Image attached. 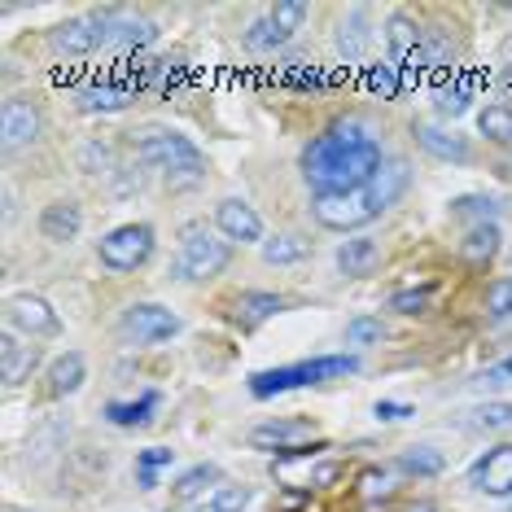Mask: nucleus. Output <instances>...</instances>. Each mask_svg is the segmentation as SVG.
<instances>
[{"mask_svg":"<svg viewBox=\"0 0 512 512\" xmlns=\"http://www.w3.org/2000/svg\"><path fill=\"white\" fill-rule=\"evenodd\" d=\"M215 228L237 246H263V219L246 197H224L215 206Z\"/></svg>","mask_w":512,"mask_h":512,"instance_id":"13","label":"nucleus"},{"mask_svg":"<svg viewBox=\"0 0 512 512\" xmlns=\"http://www.w3.org/2000/svg\"><path fill=\"white\" fill-rule=\"evenodd\" d=\"M377 263H381V246L372 237H364V232L346 237L342 246H337V267H342L346 276H368Z\"/></svg>","mask_w":512,"mask_h":512,"instance_id":"23","label":"nucleus"},{"mask_svg":"<svg viewBox=\"0 0 512 512\" xmlns=\"http://www.w3.org/2000/svg\"><path fill=\"white\" fill-rule=\"evenodd\" d=\"M451 66V40L442 31H425V71H442Z\"/></svg>","mask_w":512,"mask_h":512,"instance_id":"44","label":"nucleus"},{"mask_svg":"<svg viewBox=\"0 0 512 512\" xmlns=\"http://www.w3.org/2000/svg\"><path fill=\"white\" fill-rule=\"evenodd\" d=\"M110 22L114 14H79L66 18L62 27H53V53L62 57H88L110 44Z\"/></svg>","mask_w":512,"mask_h":512,"instance_id":"8","label":"nucleus"},{"mask_svg":"<svg viewBox=\"0 0 512 512\" xmlns=\"http://www.w3.org/2000/svg\"><path fill=\"white\" fill-rule=\"evenodd\" d=\"M469 101H473V79H460L456 88H442L438 92V114H442V119H460V114L469 110Z\"/></svg>","mask_w":512,"mask_h":512,"instance_id":"38","label":"nucleus"},{"mask_svg":"<svg viewBox=\"0 0 512 512\" xmlns=\"http://www.w3.org/2000/svg\"><path fill=\"white\" fill-rule=\"evenodd\" d=\"M5 329L22 333L27 342H40V337H57L62 333V316L53 311L49 298L40 294H14L5 302Z\"/></svg>","mask_w":512,"mask_h":512,"instance_id":"7","label":"nucleus"},{"mask_svg":"<svg viewBox=\"0 0 512 512\" xmlns=\"http://www.w3.org/2000/svg\"><path fill=\"white\" fill-rule=\"evenodd\" d=\"M372 49V18L368 9H351L337 22V53L346 57V66H359Z\"/></svg>","mask_w":512,"mask_h":512,"instance_id":"18","label":"nucleus"},{"mask_svg":"<svg viewBox=\"0 0 512 512\" xmlns=\"http://www.w3.org/2000/svg\"><path fill=\"white\" fill-rule=\"evenodd\" d=\"M407 189H412V162L407 158H381V167L372 171V180L364 184V193H368V202L377 206V215L390 211Z\"/></svg>","mask_w":512,"mask_h":512,"instance_id":"14","label":"nucleus"},{"mask_svg":"<svg viewBox=\"0 0 512 512\" xmlns=\"http://www.w3.org/2000/svg\"><path fill=\"white\" fill-rule=\"evenodd\" d=\"M9 512H22V508H9Z\"/></svg>","mask_w":512,"mask_h":512,"instance_id":"52","label":"nucleus"},{"mask_svg":"<svg viewBox=\"0 0 512 512\" xmlns=\"http://www.w3.org/2000/svg\"><path fill=\"white\" fill-rule=\"evenodd\" d=\"M473 425L477 429H491V434H499V429H512V403L504 399H486L482 407H473Z\"/></svg>","mask_w":512,"mask_h":512,"instance_id":"37","label":"nucleus"},{"mask_svg":"<svg viewBox=\"0 0 512 512\" xmlns=\"http://www.w3.org/2000/svg\"><path fill=\"white\" fill-rule=\"evenodd\" d=\"M281 44H289V36H285V31L276 27V22L267 18V14L254 18L250 27H246V49H254V53H276Z\"/></svg>","mask_w":512,"mask_h":512,"instance_id":"36","label":"nucleus"},{"mask_svg":"<svg viewBox=\"0 0 512 512\" xmlns=\"http://www.w3.org/2000/svg\"><path fill=\"white\" fill-rule=\"evenodd\" d=\"M311 254V246L302 237H294V232H276V237L263 241V263L272 267H289V263H302Z\"/></svg>","mask_w":512,"mask_h":512,"instance_id":"29","label":"nucleus"},{"mask_svg":"<svg viewBox=\"0 0 512 512\" xmlns=\"http://www.w3.org/2000/svg\"><path fill=\"white\" fill-rule=\"evenodd\" d=\"M189 512H215V508H211V499H206V504H197V508H189Z\"/></svg>","mask_w":512,"mask_h":512,"instance_id":"51","label":"nucleus"},{"mask_svg":"<svg viewBox=\"0 0 512 512\" xmlns=\"http://www.w3.org/2000/svg\"><path fill=\"white\" fill-rule=\"evenodd\" d=\"M84 381H88V364H84V355H79V351H66V355H57L49 364V394H53V399L75 394Z\"/></svg>","mask_w":512,"mask_h":512,"instance_id":"24","label":"nucleus"},{"mask_svg":"<svg viewBox=\"0 0 512 512\" xmlns=\"http://www.w3.org/2000/svg\"><path fill=\"white\" fill-rule=\"evenodd\" d=\"M337 477H342L337 464H316V469H311V486H333Z\"/></svg>","mask_w":512,"mask_h":512,"instance_id":"48","label":"nucleus"},{"mask_svg":"<svg viewBox=\"0 0 512 512\" xmlns=\"http://www.w3.org/2000/svg\"><path fill=\"white\" fill-rule=\"evenodd\" d=\"M79 232H84V206L75 197H57L40 211V237L53 246H71Z\"/></svg>","mask_w":512,"mask_h":512,"instance_id":"15","label":"nucleus"},{"mask_svg":"<svg viewBox=\"0 0 512 512\" xmlns=\"http://www.w3.org/2000/svg\"><path fill=\"white\" fill-rule=\"evenodd\" d=\"M158 36V27L149 18H136V14H114L110 22V44H119V49H145L149 40Z\"/></svg>","mask_w":512,"mask_h":512,"instance_id":"25","label":"nucleus"},{"mask_svg":"<svg viewBox=\"0 0 512 512\" xmlns=\"http://www.w3.org/2000/svg\"><path fill=\"white\" fill-rule=\"evenodd\" d=\"M281 84L285 88H324L329 79H324V71L311 62V57H289L281 66Z\"/></svg>","mask_w":512,"mask_h":512,"instance_id":"35","label":"nucleus"},{"mask_svg":"<svg viewBox=\"0 0 512 512\" xmlns=\"http://www.w3.org/2000/svg\"><path fill=\"white\" fill-rule=\"evenodd\" d=\"M386 337V324H381V316H355L346 320V346H372Z\"/></svg>","mask_w":512,"mask_h":512,"instance_id":"39","label":"nucleus"},{"mask_svg":"<svg viewBox=\"0 0 512 512\" xmlns=\"http://www.w3.org/2000/svg\"><path fill=\"white\" fill-rule=\"evenodd\" d=\"M132 145H136V158L149 162V167H158L176 189L180 184H197L206 176L202 149H197L184 132H176V127H141Z\"/></svg>","mask_w":512,"mask_h":512,"instance_id":"2","label":"nucleus"},{"mask_svg":"<svg viewBox=\"0 0 512 512\" xmlns=\"http://www.w3.org/2000/svg\"><path fill=\"white\" fill-rule=\"evenodd\" d=\"M232 263V241L224 237L219 228H206V224H184L180 228V281H215L224 276Z\"/></svg>","mask_w":512,"mask_h":512,"instance_id":"3","label":"nucleus"},{"mask_svg":"<svg viewBox=\"0 0 512 512\" xmlns=\"http://www.w3.org/2000/svg\"><path fill=\"white\" fill-rule=\"evenodd\" d=\"M499 171H504V176L512 180V158H504V162H499Z\"/></svg>","mask_w":512,"mask_h":512,"instance_id":"50","label":"nucleus"},{"mask_svg":"<svg viewBox=\"0 0 512 512\" xmlns=\"http://www.w3.org/2000/svg\"><path fill=\"white\" fill-rule=\"evenodd\" d=\"M267 18L294 40V31H302V22H307V5H302V0H281V5L267 9Z\"/></svg>","mask_w":512,"mask_h":512,"instance_id":"40","label":"nucleus"},{"mask_svg":"<svg viewBox=\"0 0 512 512\" xmlns=\"http://www.w3.org/2000/svg\"><path fill=\"white\" fill-rule=\"evenodd\" d=\"M40 132H44V114L31 97H9L5 106H0V141H5L9 154L36 145Z\"/></svg>","mask_w":512,"mask_h":512,"instance_id":"10","label":"nucleus"},{"mask_svg":"<svg viewBox=\"0 0 512 512\" xmlns=\"http://www.w3.org/2000/svg\"><path fill=\"white\" fill-rule=\"evenodd\" d=\"M311 215H316L320 228L329 232H359L377 219V206L368 202L364 189H351V193H320L311 197Z\"/></svg>","mask_w":512,"mask_h":512,"instance_id":"5","label":"nucleus"},{"mask_svg":"<svg viewBox=\"0 0 512 512\" xmlns=\"http://www.w3.org/2000/svg\"><path fill=\"white\" fill-rule=\"evenodd\" d=\"M359 495H364V499L390 495V473L386 469H364V473H359Z\"/></svg>","mask_w":512,"mask_h":512,"instance_id":"45","label":"nucleus"},{"mask_svg":"<svg viewBox=\"0 0 512 512\" xmlns=\"http://www.w3.org/2000/svg\"><path fill=\"white\" fill-rule=\"evenodd\" d=\"M180 329H184V320L171 307H162V302H132V307L123 311V320H119V333L127 337V342H136V346L171 342Z\"/></svg>","mask_w":512,"mask_h":512,"instance_id":"6","label":"nucleus"},{"mask_svg":"<svg viewBox=\"0 0 512 512\" xmlns=\"http://www.w3.org/2000/svg\"><path fill=\"white\" fill-rule=\"evenodd\" d=\"M154 412H158V394L154 390H145L141 399H132V403H106V421L119 425V429L149 425V421H154Z\"/></svg>","mask_w":512,"mask_h":512,"instance_id":"26","label":"nucleus"},{"mask_svg":"<svg viewBox=\"0 0 512 512\" xmlns=\"http://www.w3.org/2000/svg\"><path fill=\"white\" fill-rule=\"evenodd\" d=\"M136 101V88L119 84V79H106V84H88L75 92V106L84 114H119Z\"/></svg>","mask_w":512,"mask_h":512,"instance_id":"20","label":"nucleus"},{"mask_svg":"<svg viewBox=\"0 0 512 512\" xmlns=\"http://www.w3.org/2000/svg\"><path fill=\"white\" fill-rule=\"evenodd\" d=\"M386 49H390V62L399 66L403 75H421L425 71V31L416 27V18L412 14H390L386 22Z\"/></svg>","mask_w":512,"mask_h":512,"instance_id":"11","label":"nucleus"},{"mask_svg":"<svg viewBox=\"0 0 512 512\" xmlns=\"http://www.w3.org/2000/svg\"><path fill=\"white\" fill-rule=\"evenodd\" d=\"M106 167H110V149L97 145V141L84 145V171H88V176H97V171L106 176Z\"/></svg>","mask_w":512,"mask_h":512,"instance_id":"46","label":"nucleus"},{"mask_svg":"<svg viewBox=\"0 0 512 512\" xmlns=\"http://www.w3.org/2000/svg\"><path fill=\"white\" fill-rule=\"evenodd\" d=\"M429 294H434V289H399V294L390 298V311H399V316H425L429 311Z\"/></svg>","mask_w":512,"mask_h":512,"instance_id":"42","label":"nucleus"},{"mask_svg":"<svg viewBox=\"0 0 512 512\" xmlns=\"http://www.w3.org/2000/svg\"><path fill=\"white\" fill-rule=\"evenodd\" d=\"M499 246H504V232H499V224H477V228H469V232L460 237L456 254H460L464 267H477V272H482V267L495 263Z\"/></svg>","mask_w":512,"mask_h":512,"instance_id":"21","label":"nucleus"},{"mask_svg":"<svg viewBox=\"0 0 512 512\" xmlns=\"http://www.w3.org/2000/svg\"><path fill=\"white\" fill-rule=\"evenodd\" d=\"M469 486L491 499H512V442H499V447L482 451L469 469Z\"/></svg>","mask_w":512,"mask_h":512,"instance_id":"12","label":"nucleus"},{"mask_svg":"<svg viewBox=\"0 0 512 512\" xmlns=\"http://www.w3.org/2000/svg\"><path fill=\"white\" fill-rule=\"evenodd\" d=\"M499 211H504V202H499V197H486V193H464V197H456V202H451V215H456V219H469V228L495 224Z\"/></svg>","mask_w":512,"mask_h":512,"instance_id":"27","label":"nucleus"},{"mask_svg":"<svg viewBox=\"0 0 512 512\" xmlns=\"http://www.w3.org/2000/svg\"><path fill=\"white\" fill-rule=\"evenodd\" d=\"M399 469L407 477H438L442 469H447V456H442L438 447H429V442H421V447H407L399 456Z\"/></svg>","mask_w":512,"mask_h":512,"instance_id":"31","label":"nucleus"},{"mask_svg":"<svg viewBox=\"0 0 512 512\" xmlns=\"http://www.w3.org/2000/svg\"><path fill=\"white\" fill-rule=\"evenodd\" d=\"M372 416L377 421H407V416H416L407 403H390V399H377V407H372Z\"/></svg>","mask_w":512,"mask_h":512,"instance_id":"47","label":"nucleus"},{"mask_svg":"<svg viewBox=\"0 0 512 512\" xmlns=\"http://www.w3.org/2000/svg\"><path fill=\"white\" fill-rule=\"evenodd\" d=\"M171 460H176V451H171V447H145V451H136V482H141L145 491H154L158 473L171 469Z\"/></svg>","mask_w":512,"mask_h":512,"instance_id":"34","label":"nucleus"},{"mask_svg":"<svg viewBox=\"0 0 512 512\" xmlns=\"http://www.w3.org/2000/svg\"><path fill=\"white\" fill-rule=\"evenodd\" d=\"M219 464H193V469H184L176 482H171V495L184 499V504H193L197 495H206V486H215L219 482Z\"/></svg>","mask_w":512,"mask_h":512,"instance_id":"28","label":"nucleus"},{"mask_svg":"<svg viewBox=\"0 0 512 512\" xmlns=\"http://www.w3.org/2000/svg\"><path fill=\"white\" fill-rule=\"evenodd\" d=\"M412 512H438V508L429 504V499H416V504H412Z\"/></svg>","mask_w":512,"mask_h":512,"instance_id":"49","label":"nucleus"},{"mask_svg":"<svg viewBox=\"0 0 512 512\" xmlns=\"http://www.w3.org/2000/svg\"><path fill=\"white\" fill-rule=\"evenodd\" d=\"M289 307V298L281 294H267V289H246V294L232 298V316H237V324H246V329H254V324L281 316V311Z\"/></svg>","mask_w":512,"mask_h":512,"instance_id":"22","label":"nucleus"},{"mask_svg":"<svg viewBox=\"0 0 512 512\" xmlns=\"http://www.w3.org/2000/svg\"><path fill=\"white\" fill-rule=\"evenodd\" d=\"M412 136H416V145H421L429 158H438V162H473L469 141L456 136V132H447V127H438V123H416Z\"/></svg>","mask_w":512,"mask_h":512,"instance_id":"17","label":"nucleus"},{"mask_svg":"<svg viewBox=\"0 0 512 512\" xmlns=\"http://www.w3.org/2000/svg\"><path fill=\"white\" fill-rule=\"evenodd\" d=\"M477 132H482L491 145L512 149V110L508 106H486L482 114H477Z\"/></svg>","mask_w":512,"mask_h":512,"instance_id":"33","label":"nucleus"},{"mask_svg":"<svg viewBox=\"0 0 512 512\" xmlns=\"http://www.w3.org/2000/svg\"><path fill=\"white\" fill-rule=\"evenodd\" d=\"M154 250H158V232L154 224H119V228H110L106 237L97 241V259L106 272H141V267L154 259Z\"/></svg>","mask_w":512,"mask_h":512,"instance_id":"4","label":"nucleus"},{"mask_svg":"<svg viewBox=\"0 0 512 512\" xmlns=\"http://www.w3.org/2000/svg\"><path fill=\"white\" fill-rule=\"evenodd\" d=\"M316 438V425L302 421V416H281V421H267L250 429V447L254 451H276V456H302L307 442Z\"/></svg>","mask_w":512,"mask_h":512,"instance_id":"9","label":"nucleus"},{"mask_svg":"<svg viewBox=\"0 0 512 512\" xmlns=\"http://www.w3.org/2000/svg\"><path fill=\"white\" fill-rule=\"evenodd\" d=\"M473 386L477 390H508L512 386V355H504L499 364H491V368H482L473 377Z\"/></svg>","mask_w":512,"mask_h":512,"instance_id":"43","label":"nucleus"},{"mask_svg":"<svg viewBox=\"0 0 512 512\" xmlns=\"http://www.w3.org/2000/svg\"><path fill=\"white\" fill-rule=\"evenodd\" d=\"M250 504H254L250 486H215L211 491V508L215 512H246Z\"/></svg>","mask_w":512,"mask_h":512,"instance_id":"41","label":"nucleus"},{"mask_svg":"<svg viewBox=\"0 0 512 512\" xmlns=\"http://www.w3.org/2000/svg\"><path fill=\"white\" fill-rule=\"evenodd\" d=\"M302 386H316L307 359H302V364H289V368L254 372V377H250V394H254V399H272V394H289V390H302Z\"/></svg>","mask_w":512,"mask_h":512,"instance_id":"19","label":"nucleus"},{"mask_svg":"<svg viewBox=\"0 0 512 512\" xmlns=\"http://www.w3.org/2000/svg\"><path fill=\"white\" fill-rule=\"evenodd\" d=\"M508 512H512V504H508Z\"/></svg>","mask_w":512,"mask_h":512,"instance_id":"53","label":"nucleus"},{"mask_svg":"<svg viewBox=\"0 0 512 512\" xmlns=\"http://www.w3.org/2000/svg\"><path fill=\"white\" fill-rule=\"evenodd\" d=\"M36 368H40V346L22 342L14 329H5V337H0V377H5V386H22Z\"/></svg>","mask_w":512,"mask_h":512,"instance_id":"16","label":"nucleus"},{"mask_svg":"<svg viewBox=\"0 0 512 512\" xmlns=\"http://www.w3.org/2000/svg\"><path fill=\"white\" fill-rule=\"evenodd\" d=\"M381 145H364V149H351L342 141H333L329 132H320L316 141L302 149V180H307L311 197L320 193H351V189H364L372 180V171L381 167Z\"/></svg>","mask_w":512,"mask_h":512,"instance_id":"1","label":"nucleus"},{"mask_svg":"<svg viewBox=\"0 0 512 512\" xmlns=\"http://www.w3.org/2000/svg\"><path fill=\"white\" fill-rule=\"evenodd\" d=\"M364 88L381 101H394L403 92V71L390 62V57L386 62H372V66H364Z\"/></svg>","mask_w":512,"mask_h":512,"instance_id":"30","label":"nucleus"},{"mask_svg":"<svg viewBox=\"0 0 512 512\" xmlns=\"http://www.w3.org/2000/svg\"><path fill=\"white\" fill-rule=\"evenodd\" d=\"M482 311H486V320H491V324L508 329V324H512V276H499V281L486 285Z\"/></svg>","mask_w":512,"mask_h":512,"instance_id":"32","label":"nucleus"}]
</instances>
